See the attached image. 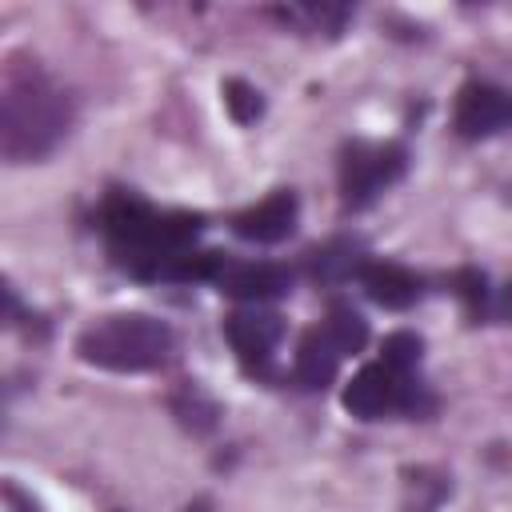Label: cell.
Instances as JSON below:
<instances>
[{"label": "cell", "mask_w": 512, "mask_h": 512, "mask_svg": "<svg viewBox=\"0 0 512 512\" xmlns=\"http://www.w3.org/2000/svg\"><path fill=\"white\" fill-rule=\"evenodd\" d=\"M344 412L356 420H384L392 412L400 416H428L436 408L432 392L416 380V372H392L388 364H364L340 392Z\"/></svg>", "instance_id": "cell-4"}, {"label": "cell", "mask_w": 512, "mask_h": 512, "mask_svg": "<svg viewBox=\"0 0 512 512\" xmlns=\"http://www.w3.org/2000/svg\"><path fill=\"white\" fill-rule=\"evenodd\" d=\"M72 128L68 92L28 56H8L0 76V152L8 164L44 160Z\"/></svg>", "instance_id": "cell-1"}, {"label": "cell", "mask_w": 512, "mask_h": 512, "mask_svg": "<svg viewBox=\"0 0 512 512\" xmlns=\"http://www.w3.org/2000/svg\"><path fill=\"white\" fill-rule=\"evenodd\" d=\"M272 16H280L284 24H296L304 32L340 36V28L352 16V8L348 4H288V8H272Z\"/></svg>", "instance_id": "cell-14"}, {"label": "cell", "mask_w": 512, "mask_h": 512, "mask_svg": "<svg viewBox=\"0 0 512 512\" xmlns=\"http://www.w3.org/2000/svg\"><path fill=\"white\" fill-rule=\"evenodd\" d=\"M220 92H224V108H228V116L236 124H252V120L264 116V96L248 80H224Z\"/></svg>", "instance_id": "cell-17"}, {"label": "cell", "mask_w": 512, "mask_h": 512, "mask_svg": "<svg viewBox=\"0 0 512 512\" xmlns=\"http://www.w3.org/2000/svg\"><path fill=\"white\" fill-rule=\"evenodd\" d=\"M424 360V340L416 332H388L380 344V364H388L392 372H416Z\"/></svg>", "instance_id": "cell-16"}, {"label": "cell", "mask_w": 512, "mask_h": 512, "mask_svg": "<svg viewBox=\"0 0 512 512\" xmlns=\"http://www.w3.org/2000/svg\"><path fill=\"white\" fill-rule=\"evenodd\" d=\"M172 408H176V416H180L192 432H208V428L216 424V404H212L208 396H200V388H192V384L172 400Z\"/></svg>", "instance_id": "cell-18"}, {"label": "cell", "mask_w": 512, "mask_h": 512, "mask_svg": "<svg viewBox=\"0 0 512 512\" xmlns=\"http://www.w3.org/2000/svg\"><path fill=\"white\" fill-rule=\"evenodd\" d=\"M452 288H456V296L464 300V308H468V316L480 324V320H492V300H496V288L488 284V276L480 272V268H460L456 276H452Z\"/></svg>", "instance_id": "cell-15"}, {"label": "cell", "mask_w": 512, "mask_h": 512, "mask_svg": "<svg viewBox=\"0 0 512 512\" xmlns=\"http://www.w3.org/2000/svg\"><path fill=\"white\" fill-rule=\"evenodd\" d=\"M408 172V148L396 140H348L340 148V200L360 212Z\"/></svg>", "instance_id": "cell-5"}, {"label": "cell", "mask_w": 512, "mask_h": 512, "mask_svg": "<svg viewBox=\"0 0 512 512\" xmlns=\"http://www.w3.org/2000/svg\"><path fill=\"white\" fill-rule=\"evenodd\" d=\"M300 220V200L292 188H276L272 196H264L260 204L244 208L232 216V232L248 244H280L296 232Z\"/></svg>", "instance_id": "cell-8"}, {"label": "cell", "mask_w": 512, "mask_h": 512, "mask_svg": "<svg viewBox=\"0 0 512 512\" xmlns=\"http://www.w3.org/2000/svg\"><path fill=\"white\" fill-rule=\"evenodd\" d=\"M360 284L372 304L392 308V312H404L424 296V276L396 260H368V268L360 272Z\"/></svg>", "instance_id": "cell-10"}, {"label": "cell", "mask_w": 512, "mask_h": 512, "mask_svg": "<svg viewBox=\"0 0 512 512\" xmlns=\"http://www.w3.org/2000/svg\"><path fill=\"white\" fill-rule=\"evenodd\" d=\"M324 332L340 348V356H356L368 344V320L348 300H332V308L324 316Z\"/></svg>", "instance_id": "cell-13"}, {"label": "cell", "mask_w": 512, "mask_h": 512, "mask_svg": "<svg viewBox=\"0 0 512 512\" xmlns=\"http://www.w3.org/2000/svg\"><path fill=\"white\" fill-rule=\"evenodd\" d=\"M408 492H416V500H408V512H436V504L448 496L444 476H428V472H412Z\"/></svg>", "instance_id": "cell-19"}, {"label": "cell", "mask_w": 512, "mask_h": 512, "mask_svg": "<svg viewBox=\"0 0 512 512\" xmlns=\"http://www.w3.org/2000/svg\"><path fill=\"white\" fill-rule=\"evenodd\" d=\"M172 328L148 312H116L100 316L76 336V352L84 364L104 372H152L164 368L172 356Z\"/></svg>", "instance_id": "cell-3"}, {"label": "cell", "mask_w": 512, "mask_h": 512, "mask_svg": "<svg viewBox=\"0 0 512 512\" xmlns=\"http://www.w3.org/2000/svg\"><path fill=\"white\" fill-rule=\"evenodd\" d=\"M452 128L464 140H488L512 128V92L488 80H468L452 104Z\"/></svg>", "instance_id": "cell-7"}, {"label": "cell", "mask_w": 512, "mask_h": 512, "mask_svg": "<svg viewBox=\"0 0 512 512\" xmlns=\"http://www.w3.org/2000/svg\"><path fill=\"white\" fill-rule=\"evenodd\" d=\"M224 336H228V344H232V352L248 376H272V360H276V348L284 340L280 312L260 308V304L236 308L224 316Z\"/></svg>", "instance_id": "cell-6"}, {"label": "cell", "mask_w": 512, "mask_h": 512, "mask_svg": "<svg viewBox=\"0 0 512 512\" xmlns=\"http://www.w3.org/2000/svg\"><path fill=\"white\" fill-rule=\"evenodd\" d=\"M340 360H344V356H340V348L328 340L324 324H316V328H308V332L300 336V344H296L292 376H296V384H300V388L320 392V388H328V384L336 380Z\"/></svg>", "instance_id": "cell-11"}, {"label": "cell", "mask_w": 512, "mask_h": 512, "mask_svg": "<svg viewBox=\"0 0 512 512\" xmlns=\"http://www.w3.org/2000/svg\"><path fill=\"white\" fill-rule=\"evenodd\" d=\"M100 228L108 236L112 260L128 276H140L152 260L192 248V240L204 232V216L200 212H156L152 204L128 192H116L100 208Z\"/></svg>", "instance_id": "cell-2"}, {"label": "cell", "mask_w": 512, "mask_h": 512, "mask_svg": "<svg viewBox=\"0 0 512 512\" xmlns=\"http://www.w3.org/2000/svg\"><path fill=\"white\" fill-rule=\"evenodd\" d=\"M4 504H8V512H40V508H36V500H32V496H24L16 484H4Z\"/></svg>", "instance_id": "cell-20"}, {"label": "cell", "mask_w": 512, "mask_h": 512, "mask_svg": "<svg viewBox=\"0 0 512 512\" xmlns=\"http://www.w3.org/2000/svg\"><path fill=\"white\" fill-rule=\"evenodd\" d=\"M364 268H368V252H364V240L356 236H332L308 252V276L316 284H344L352 276L360 280Z\"/></svg>", "instance_id": "cell-12"}, {"label": "cell", "mask_w": 512, "mask_h": 512, "mask_svg": "<svg viewBox=\"0 0 512 512\" xmlns=\"http://www.w3.org/2000/svg\"><path fill=\"white\" fill-rule=\"evenodd\" d=\"M212 284L232 300L260 304V300L288 296L292 292V272L284 264H272V260H228Z\"/></svg>", "instance_id": "cell-9"}]
</instances>
